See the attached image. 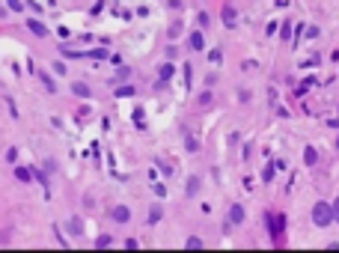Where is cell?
<instances>
[{
    "label": "cell",
    "instance_id": "e575fe53",
    "mask_svg": "<svg viewBox=\"0 0 339 253\" xmlns=\"http://www.w3.org/2000/svg\"><path fill=\"white\" fill-rule=\"evenodd\" d=\"M336 152H339V137H336Z\"/></svg>",
    "mask_w": 339,
    "mask_h": 253
},
{
    "label": "cell",
    "instance_id": "30bf717a",
    "mask_svg": "<svg viewBox=\"0 0 339 253\" xmlns=\"http://www.w3.org/2000/svg\"><path fill=\"white\" fill-rule=\"evenodd\" d=\"M15 179L30 185V182H33V170H30V167H15Z\"/></svg>",
    "mask_w": 339,
    "mask_h": 253
},
{
    "label": "cell",
    "instance_id": "4316f807",
    "mask_svg": "<svg viewBox=\"0 0 339 253\" xmlns=\"http://www.w3.org/2000/svg\"><path fill=\"white\" fill-rule=\"evenodd\" d=\"M185 146H188L191 152H197V149H200V140H194V137H188V140H185Z\"/></svg>",
    "mask_w": 339,
    "mask_h": 253
},
{
    "label": "cell",
    "instance_id": "3957f363",
    "mask_svg": "<svg viewBox=\"0 0 339 253\" xmlns=\"http://www.w3.org/2000/svg\"><path fill=\"white\" fill-rule=\"evenodd\" d=\"M244 218H247V209L241 206V203H232L229 206V223L235 226V223H244Z\"/></svg>",
    "mask_w": 339,
    "mask_h": 253
},
{
    "label": "cell",
    "instance_id": "ba28073f",
    "mask_svg": "<svg viewBox=\"0 0 339 253\" xmlns=\"http://www.w3.org/2000/svg\"><path fill=\"white\" fill-rule=\"evenodd\" d=\"M27 30L33 33V36H48V33H51L42 21H36V18H27Z\"/></svg>",
    "mask_w": 339,
    "mask_h": 253
},
{
    "label": "cell",
    "instance_id": "ffe728a7",
    "mask_svg": "<svg viewBox=\"0 0 339 253\" xmlns=\"http://www.w3.org/2000/svg\"><path fill=\"white\" fill-rule=\"evenodd\" d=\"M155 164H158V170H161L164 176H173V167H170L167 161H161V158H158V161H155Z\"/></svg>",
    "mask_w": 339,
    "mask_h": 253
},
{
    "label": "cell",
    "instance_id": "277c9868",
    "mask_svg": "<svg viewBox=\"0 0 339 253\" xmlns=\"http://www.w3.org/2000/svg\"><path fill=\"white\" fill-rule=\"evenodd\" d=\"M188 48H191V51H203V48H205V36L200 30H194L191 36H188Z\"/></svg>",
    "mask_w": 339,
    "mask_h": 253
},
{
    "label": "cell",
    "instance_id": "1f68e13d",
    "mask_svg": "<svg viewBox=\"0 0 339 253\" xmlns=\"http://www.w3.org/2000/svg\"><path fill=\"white\" fill-rule=\"evenodd\" d=\"M9 9H15V12H21V9H24V3H21V0H9Z\"/></svg>",
    "mask_w": 339,
    "mask_h": 253
},
{
    "label": "cell",
    "instance_id": "603a6c76",
    "mask_svg": "<svg viewBox=\"0 0 339 253\" xmlns=\"http://www.w3.org/2000/svg\"><path fill=\"white\" fill-rule=\"evenodd\" d=\"M6 161H9V164H15V161H18V149H15V146H9V149H6Z\"/></svg>",
    "mask_w": 339,
    "mask_h": 253
},
{
    "label": "cell",
    "instance_id": "f546056e",
    "mask_svg": "<svg viewBox=\"0 0 339 253\" xmlns=\"http://www.w3.org/2000/svg\"><path fill=\"white\" fill-rule=\"evenodd\" d=\"M33 176H36V179H39V185H48V176H45L42 170H33Z\"/></svg>",
    "mask_w": 339,
    "mask_h": 253
},
{
    "label": "cell",
    "instance_id": "52a82bcc",
    "mask_svg": "<svg viewBox=\"0 0 339 253\" xmlns=\"http://www.w3.org/2000/svg\"><path fill=\"white\" fill-rule=\"evenodd\" d=\"M71 95H77V98H93V90H90L83 81H74V84H71Z\"/></svg>",
    "mask_w": 339,
    "mask_h": 253
},
{
    "label": "cell",
    "instance_id": "d6986e66",
    "mask_svg": "<svg viewBox=\"0 0 339 253\" xmlns=\"http://www.w3.org/2000/svg\"><path fill=\"white\" fill-rule=\"evenodd\" d=\"M110 244H113L110 235H99V238H96V247H110Z\"/></svg>",
    "mask_w": 339,
    "mask_h": 253
},
{
    "label": "cell",
    "instance_id": "f1b7e54d",
    "mask_svg": "<svg viewBox=\"0 0 339 253\" xmlns=\"http://www.w3.org/2000/svg\"><path fill=\"white\" fill-rule=\"evenodd\" d=\"M318 27H315V24H309V27H306V39H315V36H318Z\"/></svg>",
    "mask_w": 339,
    "mask_h": 253
},
{
    "label": "cell",
    "instance_id": "5b68a950",
    "mask_svg": "<svg viewBox=\"0 0 339 253\" xmlns=\"http://www.w3.org/2000/svg\"><path fill=\"white\" fill-rule=\"evenodd\" d=\"M173 72H176V66H173V63H164L161 69H158V90H161L170 78H173Z\"/></svg>",
    "mask_w": 339,
    "mask_h": 253
},
{
    "label": "cell",
    "instance_id": "836d02e7",
    "mask_svg": "<svg viewBox=\"0 0 339 253\" xmlns=\"http://www.w3.org/2000/svg\"><path fill=\"white\" fill-rule=\"evenodd\" d=\"M318 60H321V57H318V54H312V57H309L304 66H318Z\"/></svg>",
    "mask_w": 339,
    "mask_h": 253
},
{
    "label": "cell",
    "instance_id": "6da1fadb",
    "mask_svg": "<svg viewBox=\"0 0 339 253\" xmlns=\"http://www.w3.org/2000/svg\"><path fill=\"white\" fill-rule=\"evenodd\" d=\"M312 223H315V226H321V229L333 223V209H330V203L318 200V203L312 206Z\"/></svg>",
    "mask_w": 339,
    "mask_h": 253
},
{
    "label": "cell",
    "instance_id": "d6a6232c",
    "mask_svg": "<svg viewBox=\"0 0 339 253\" xmlns=\"http://www.w3.org/2000/svg\"><path fill=\"white\" fill-rule=\"evenodd\" d=\"M54 72L57 75H66V63H54Z\"/></svg>",
    "mask_w": 339,
    "mask_h": 253
},
{
    "label": "cell",
    "instance_id": "d4e9b609",
    "mask_svg": "<svg viewBox=\"0 0 339 253\" xmlns=\"http://www.w3.org/2000/svg\"><path fill=\"white\" fill-rule=\"evenodd\" d=\"M197 21H200V27H208V21H211V15H208V12H200V15H197Z\"/></svg>",
    "mask_w": 339,
    "mask_h": 253
},
{
    "label": "cell",
    "instance_id": "4dcf8cb0",
    "mask_svg": "<svg viewBox=\"0 0 339 253\" xmlns=\"http://www.w3.org/2000/svg\"><path fill=\"white\" fill-rule=\"evenodd\" d=\"M116 75H119V78H131V69H128V66H119V72H116Z\"/></svg>",
    "mask_w": 339,
    "mask_h": 253
},
{
    "label": "cell",
    "instance_id": "9a60e30c",
    "mask_svg": "<svg viewBox=\"0 0 339 253\" xmlns=\"http://www.w3.org/2000/svg\"><path fill=\"white\" fill-rule=\"evenodd\" d=\"M39 78H42V84H45V90H48V93H57V84H54V78H51V75H45V72H42Z\"/></svg>",
    "mask_w": 339,
    "mask_h": 253
},
{
    "label": "cell",
    "instance_id": "9c48e42d",
    "mask_svg": "<svg viewBox=\"0 0 339 253\" xmlns=\"http://www.w3.org/2000/svg\"><path fill=\"white\" fill-rule=\"evenodd\" d=\"M220 18H223V24H226V27H235V6H229V3H226V6H223V12H220Z\"/></svg>",
    "mask_w": 339,
    "mask_h": 253
},
{
    "label": "cell",
    "instance_id": "484cf974",
    "mask_svg": "<svg viewBox=\"0 0 339 253\" xmlns=\"http://www.w3.org/2000/svg\"><path fill=\"white\" fill-rule=\"evenodd\" d=\"M262 179H265V185H268V182H271V179H274V164H268V167H265V173H262Z\"/></svg>",
    "mask_w": 339,
    "mask_h": 253
},
{
    "label": "cell",
    "instance_id": "cb8c5ba5",
    "mask_svg": "<svg viewBox=\"0 0 339 253\" xmlns=\"http://www.w3.org/2000/svg\"><path fill=\"white\" fill-rule=\"evenodd\" d=\"M250 98H253V93H250V90H238V101H241V104H247Z\"/></svg>",
    "mask_w": 339,
    "mask_h": 253
},
{
    "label": "cell",
    "instance_id": "e0dca14e",
    "mask_svg": "<svg viewBox=\"0 0 339 253\" xmlns=\"http://www.w3.org/2000/svg\"><path fill=\"white\" fill-rule=\"evenodd\" d=\"M116 95H119V98H128V95H134V87H131V84H125V87H119V90H116Z\"/></svg>",
    "mask_w": 339,
    "mask_h": 253
},
{
    "label": "cell",
    "instance_id": "7402d4cb",
    "mask_svg": "<svg viewBox=\"0 0 339 253\" xmlns=\"http://www.w3.org/2000/svg\"><path fill=\"white\" fill-rule=\"evenodd\" d=\"M71 232H74V235H80V232H83V223H80V218H71Z\"/></svg>",
    "mask_w": 339,
    "mask_h": 253
},
{
    "label": "cell",
    "instance_id": "44dd1931",
    "mask_svg": "<svg viewBox=\"0 0 339 253\" xmlns=\"http://www.w3.org/2000/svg\"><path fill=\"white\" fill-rule=\"evenodd\" d=\"M185 247H191V250H194V247H203V238H197V235H191V238L185 241Z\"/></svg>",
    "mask_w": 339,
    "mask_h": 253
},
{
    "label": "cell",
    "instance_id": "83f0119b",
    "mask_svg": "<svg viewBox=\"0 0 339 253\" xmlns=\"http://www.w3.org/2000/svg\"><path fill=\"white\" fill-rule=\"evenodd\" d=\"M330 209H333V223H339V197L330 203Z\"/></svg>",
    "mask_w": 339,
    "mask_h": 253
},
{
    "label": "cell",
    "instance_id": "5bb4252c",
    "mask_svg": "<svg viewBox=\"0 0 339 253\" xmlns=\"http://www.w3.org/2000/svg\"><path fill=\"white\" fill-rule=\"evenodd\" d=\"M161 218H164V209H161V206H152V209H149V223L155 226Z\"/></svg>",
    "mask_w": 339,
    "mask_h": 253
},
{
    "label": "cell",
    "instance_id": "8fae6325",
    "mask_svg": "<svg viewBox=\"0 0 339 253\" xmlns=\"http://www.w3.org/2000/svg\"><path fill=\"white\" fill-rule=\"evenodd\" d=\"M304 164L306 167H315V164H318V152H315L312 146H306L304 149Z\"/></svg>",
    "mask_w": 339,
    "mask_h": 253
},
{
    "label": "cell",
    "instance_id": "2e32d148",
    "mask_svg": "<svg viewBox=\"0 0 339 253\" xmlns=\"http://www.w3.org/2000/svg\"><path fill=\"white\" fill-rule=\"evenodd\" d=\"M182 36V21H173L170 24V39H179Z\"/></svg>",
    "mask_w": 339,
    "mask_h": 253
},
{
    "label": "cell",
    "instance_id": "8992f818",
    "mask_svg": "<svg viewBox=\"0 0 339 253\" xmlns=\"http://www.w3.org/2000/svg\"><path fill=\"white\" fill-rule=\"evenodd\" d=\"M265 221H268V226H271L274 238L280 241V232H283V218H280V215H265Z\"/></svg>",
    "mask_w": 339,
    "mask_h": 253
},
{
    "label": "cell",
    "instance_id": "4fadbf2b",
    "mask_svg": "<svg viewBox=\"0 0 339 253\" xmlns=\"http://www.w3.org/2000/svg\"><path fill=\"white\" fill-rule=\"evenodd\" d=\"M211 101H214V93H211V90H203V93L197 95V104H200V107H208Z\"/></svg>",
    "mask_w": 339,
    "mask_h": 253
},
{
    "label": "cell",
    "instance_id": "7a4b0ae2",
    "mask_svg": "<svg viewBox=\"0 0 339 253\" xmlns=\"http://www.w3.org/2000/svg\"><path fill=\"white\" fill-rule=\"evenodd\" d=\"M110 218L116 223H128L131 221V209H128V206H113V209H110Z\"/></svg>",
    "mask_w": 339,
    "mask_h": 253
},
{
    "label": "cell",
    "instance_id": "7c38bea8",
    "mask_svg": "<svg viewBox=\"0 0 339 253\" xmlns=\"http://www.w3.org/2000/svg\"><path fill=\"white\" fill-rule=\"evenodd\" d=\"M200 188H203V182H200V176H191V179H188V197H194V194H200Z\"/></svg>",
    "mask_w": 339,
    "mask_h": 253
},
{
    "label": "cell",
    "instance_id": "ac0fdd59",
    "mask_svg": "<svg viewBox=\"0 0 339 253\" xmlns=\"http://www.w3.org/2000/svg\"><path fill=\"white\" fill-rule=\"evenodd\" d=\"M208 60H211V63H223V51H217V48H214V51H208Z\"/></svg>",
    "mask_w": 339,
    "mask_h": 253
}]
</instances>
